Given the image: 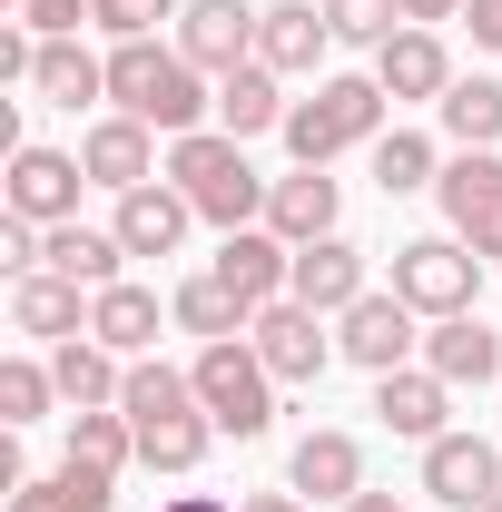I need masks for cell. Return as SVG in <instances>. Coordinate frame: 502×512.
<instances>
[{
    "instance_id": "cell-1",
    "label": "cell",
    "mask_w": 502,
    "mask_h": 512,
    "mask_svg": "<svg viewBox=\"0 0 502 512\" xmlns=\"http://www.w3.org/2000/svg\"><path fill=\"white\" fill-rule=\"evenodd\" d=\"M109 109H128V119H148L158 138H188V128L217 119V89H207V69L168 40H119L109 50Z\"/></svg>"
},
{
    "instance_id": "cell-2",
    "label": "cell",
    "mask_w": 502,
    "mask_h": 512,
    "mask_svg": "<svg viewBox=\"0 0 502 512\" xmlns=\"http://www.w3.org/2000/svg\"><path fill=\"white\" fill-rule=\"evenodd\" d=\"M168 178L188 188V207L217 227V237L266 227V188H276V178H256V168H247V138H227V128H188V138H168Z\"/></svg>"
},
{
    "instance_id": "cell-3",
    "label": "cell",
    "mask_w": 502,
    "mask_h": 512,
    "mask_svg": "<svg viewBox=\"0 0 502 512\" xmlns=\"http://www.w3.org/2000/svg\"><path fill=\"white\" fill-rule=\"evenodd\" d=\"M384 109H394V99H384L375 69H365V79H315V99H296L276 138H286L296 168H335L345 148H375L384 138Z\"/></svg>"
},
{
    "instance_id": "cell-4",
    "label": "cell",
    "mask_w": 502,
    "mask_h": 512,
    "mask_svg": "<svg viewBox=\"0 0 502 512\" xmlns=\"http://www.w3.org/2000/svg\"><path fill=\"white\" fill-rule=\"evenodd\" d=\"M197 404L217 414V434H237L256 444L266 424H276V375H266V355H256L247 335H227V345H197Z\"/></svg>"
},
{
    "instance_id": "cell-5",
    "label": "cell",
    "mask_w": 502,
    "mask_h": 512,
    "mask_svg": "<svg viewBox=\"0 0 502 512\" xmlns=\"http://www.w3.org/2000/svg\"><path fill=\"white\" fill-rule=\"evenodd\" d=\"M394 296L424 325L473 316V306H483V256L463 247V237H404V247H394Z\"/></svg>"
},
{
    "instance_id": "cell-6",
    "label": "cell",
    "mask_w": 502,
    "mask_h": 512,
    "mask_svg": "<svg viewBox=\"0 0 502 512\" xmlns=\"http://www.w3.org/2000/svg\"><path fill=\"white\" fill-rule=\"evenodd\" d=\"M335 355L365 365V375H404V365H424V316H414L394 286H375V296H355V306L335 316Z\"/></svg>"
},
{
    "instance_id": "cell-7",
    "label": "cell",
    "mask_w": 502,
    "mask_h": 512,
    "mask_svg": "<svg viewBox=\"0 0 502 512\" xmlns=\"http://www.w3.org/2000/svg\"><path fill=\"white\" fill-rule=\"evenodd\" d=\"M434 197H443V237H463L473 256H502V158L493 148H453Z\"/></svg>"
},
{
    "instance_id": "cell-8",
    "label": "cell",
    "mask_w": 502,
    "mask_h": 512,
    "mask_svg": "<svg viewBox=\"0 0 502 512\" xmlns=\"http://www.w3.org/2000/svg\"><path fill=\"white\" fill-rule=\"evenodd\" d=\"M79 188H89V168H79L69 148L20 138V148H10V178H0V207L30 217V227H69V217H79Z\"/></svg>"
},
{
    "instance_id": "cell-9",
    "label": "cell",
    "mask_w": 502,
    "mask_h": 512,
    "mask_svg": "<svg viewBox=\"0 0 502 512\" xmlns=\"http://www.w3.org/2000/svg\"><path fill=\"white\" fill-rule=\"evenodd\" d=\"M335 316H315V306H296V296H276V306H256L247 345L266 355V375L276 384H325V365H335V335H325Z\"/></svg>"
},
{
    "instance_id": "cell-10",
    "label": "cell",
    "mask_w": 502,
    "mask_h": 512,
    "mask_svg": "<svg viewBox=\"0 0 502 512\" xmlns=\"http://www.w3.org/2000/svg\"><path fill=\"white\" fill-rule=\"evenodd\" d=\"M79 168H89V188H109V197L148 188V178H158V128L128 119V109L89 119V128H79Z\"/></svg>"
},
{
    "instance_id": "cell-11",
    "label": "cell",
    "mask_w": 502,
    "mask_h": 512,
    "mask_svg": "<svg viewBox=\"0 0 502 512\" xmlns=\"http://www.w3.org/2000/svg\"><path fill=\"white\" fill-rule=\"evenodd\" d=\"M424 493H434L443 512H493L502 453L483 444V434H434V444H424Z\"/></svg>"
},
{
    "instance_id": "cell-12",
    "label": "cell",
    "mask_w": 502,
    "mask_h": 512,
    "mask_svg": "<svg viewBox=\"0 0 502 512\" xmlns=\"http://www.w3.org/2000/svg\"><path fill=\"white\" fill-rule=\"evenodd\" d=\"M286 296H296V306H315V316H345L355 296H375L365 247H355V237H315V247H296V266H286Z\"/></svg>"
},
{
    "instance_id": "cell-13",
    "label": "cell",
    "mask_w": 502,
    "mask_h": 512,
    "mask_svg": "<svg viewBox=\"0 0 502 512\" xmlns=\"http://www.w3.org/2000/svg\"><path fill=\"white\" fill-rule=\"evenodd\" d=\"M256 20H266V10H247V0H188V10H178V50H188L207 79H227V69L256 60Z\"/></svg>"
},
{
    "instance_id": "cell-14",
    "label": "cell",
    "mask_w": 502,
    "mask_h": 512,
    "mask_svg": "<svg viewBox=\"0 0 502 512\" xmlns=\"http://www.w3.org/2000/svg\"><path fill=\"white\" fill-rule=\"evenodd\" d=\"M158 325H178V316H168V306H158V286H138V276H119V286H99V296H89V335H99L119 365L158 355Z\"/></svg>"
},
{
    "instance_id": "cell-15",
    "label": "cell",
    "mask_w": 502,
    "mask_h": 512,
    "mask_svg": "<svg viewBox=\"0 0 502 512\" xmlns=\"http://www.w3.org/2000/svg\"><path fill=\"white\" fill-rule=\"evenodd\" d=\"M109 227H119L128 256H178V247H188V227H197V207H188L178 178H148V188L119 197V217H109Z\"/></svg>"
},
{
    "instance_id": "cell-16",
    "label": "cell",
    "mask_w": 502,
    "mask_h": 512,
    "mask_svg": "<svg viewBox=\"0 0 502 512\" xmlns=\"http://www.w3.org/2000/svg\"><path fill=\"white\" fill-rule=\"evenodd\" d=\"M286 493H315V503H355V493H365V444H355V434H335V424L296 434V453H286Z\"/></svg>"
},
{
    "instance_id": "cell-17",
    "label": "cell",
    "mask_w": 502,
    "mask_h": 512,
    "mask_svg": "<svg viewBox=\"0 0 502 512\" xmlns=\"http://www.w3.org/2000/svg\"><path fill=\"white\" fill-rule=\"evenodd\" d=\"M443 414H453V384H443L434 365L375 375V424H384V434H404V444H434V434H453Z\"/></svg>"
},
{
    "instance_id": "cell-18",
    "label": "cell",
    "mask_w": 502,
    "mask_h": 512,
    "mask_svg": "<svg viewBox=\"0 0 502 512\" xmlns=\"http://www.w3.org/2000/svg\"><path fill=\"white\" fill-rule=\"evenodd\" d=\"M286 266H296V247L276 237V227H237V237H217V286H237L247 306H276L286 296Z\"/></svg>"
},
{
    "instance_id": "cell-19",
    "label": "cell",
    "mask_w": 502,
    "mask_h": 512,
    "mask_svg": "<svg viewBox=\"0 0 502 512\" xmlns=\"http://www.w3.org/2000/svg\"><path fill=\"white\" fill-rule=\"evenodd\" d=\"M325 50H335V30H325V0H276V10L256 20V60L276 69V79H306Z\"/></svg>"
},
{
    "instance_id": "cell-20",
    "label": "cell",
    "mask_w": 502,
    "mask_h": 512,
    "mask_svg": "<svg viewBox=\"0 0 502 512\" xmlns=\"http://www.w3.org/2000/svg\"><path fill=\"white\" fill-rule=\"evenodd\" d=\"M335 217H345V188H335L325 168H296V178H276V188H266V227H276L286 247L335 237Z\"/></svg>"
},
{
    "instance_id": "cell-21",
    "label": "cell",
    "mask_w": 502,
    "mask_h": 512,
    "mask_svg": "<svg viewBox=\"0 0 502 512\" xmlns=\"http://www.w3.org/2000/svg\"><path fill=\"white\" fill-rule=\"evenodd\" d=\"M10 325L20 335H40V345H69V335H89V286H69V276H20L10 286Z\"/></svg>"
},
{
    "instance_id": "cell-22",
    "label": "cell",
    "mask_w": 502,
    "mask_h": 512,
    "mask_svg": "<svg viewBox=\"0 0 502 512\" xmlns=\"http://www.w3.org/2000/svg\"><path fill=\"white\" fill-rule=\"evenodd\" d=\"M375 79H384V99H443V89H453V50H443L434 30L404 20V30L375 50Z\"/></svg>"
},
{
    "instance_id": "cell-23",
    "label": "cell",
    "mask_w": 502,
    "mask_h": 512,
    "mask_svg": "<svg viewBox=\"0 0 502 512\" xmlns=\"http://www.w3.org/2000/svg\"><path fill=\"white\" fill-rule=\"evenodd\" d=\"M424 365H434L453 394H463V384H493L502 375V335L483 316H443V325H424Z\"/></svg>"
},
{
    "instance_id": "cell-24",
    "label": "cell",
    "mask_w": 502,
    "mask_h": 512,
    "mask_svg": "<svg viewBox=\"0 0 502 512\" xmlns=\"http://www.w3.org/2000/svg\"><path fill=\"white\" fill-rule=\"evenodd\" d=\"M286 109H296V99H286V79L266 60L217 79V128H227V138H266V128H286Z\"/></svg>"
},
{
    "instance_id": "cell-25",
    "label": "cell",
    "mask_w": 502,
    "mask_h": 512,
    "mask_svg": "<svg viewBox=\"0 0 502 512\" xmlns=\"http://www.w3.org/2000/svg\"><path fill=\"white\" fill-rule=\"evenodd\" d=\"M207 444H217V414H207V404H178V414H148V424H138V463H148V473H178V483L207 463Z\"/></svg>"
},
{
    "instance_id": "cell-26",
    "label": "cell",
    "mask_w": 502,
    "mask_h": 512,
    "mask_svg": "<svg viewBox=\"0 0 502 512\" xmlns=\"http://www.w3.org/2000/svg\"><path fill=\"white\" fill-rule=\"evenodd\" d=\"M50 375H60V404H69V414H99V404H119L128 365L99 345V335H69V345H50Z\"/></svg>"
},
{
    "instance_id": "cell-27",
    "label": "cell",
    "mask_w": 502,
    "mask_h": 512,
    "mask_svg": "<svg viewBox=\"0 0 502 512\" xmlns=\"http://www.w3.org/2000/svg\"><path fill=\"white\" fill-rule=\"evenodd\" d=\"M50 276L89 286V296H99V286H119V276H128L119 227H79V217H69V227H50Z\"/></svg>"
},
{
    "instance_id": "cell-28",
    "label": "cell",
    "mask_w": 502,
    "mask_h": 512,
    "mask_svg": "<svg viewBox=\"0 0 502 512\" xmlns=\"http://www.w3.org/2000/svg\"><path fill=\"white\" fill-rule=\"evenodd\" d=\"M30 89H40L50 109H89V99H109V60H99V50H79V40H40Z\"/></svg>"
},
{
    "instance_id": "cell-29",
    "label": "cell",
    "mask_w": 502,
    "mask_h": 512,
    "mask_svg": "<svg viewBox=\"0 0 502 512\" xmlns=\"http://www.w3.org/2000/svg\"><path fill=\"white\" fill-rule=\"evenodd\" d=\"M168 316H178V335H197V345H227V335L256 325V306L237 296V286H217V276H188V286L168 296Z\"/></svg>"
},
{
    "instance_id": "cell-30",
    "label": "cell",
    "mask_w": 502,
    "mask_h": 512,
    "mask_svg": "<svg viewBox=\"0 0 502 512\" xmlns=\"http://www.w3.org/2000/svg\"><path fill=\"white\" fill-rule=\"evenodd\" d=\"M434 119L453 148H502V79H453L434 99Z\"/></svg>"
},
{
    "instance_id": "cell-31",
    "label": "cell",
    "mask_w": 502,
    "mask_h": 512,
    "mask_svg": "<svg viewBox=\"0 0 502 512\" xmlns=\"http://www.w3.org/2000/svg\"><path fill=\"white\" fill-rule=\"evenodd\" d=\"M434 178H443V158H434L424 128H384L375 138V188L384 197H414V188H434Z\"/></svg>"
},
{
    "instance_id": "cell-32",
    "label": "cell",
    "mask_w": 502,
    "mask_h": 512,
    "mask_svg": "<svg viewBox=\"0 0 502 512\" xmlns=\"http://www.w3.org/2000/svg\"><path fill=\"white\" fill-rule=\"evenodd\" d=\"M325 30H335L345 50H384V40L404 30V0H325Z\"/></svg>"
},
{
    "instance_id": "cell-33",
    "label": "cell",
    "mask_w": 502,
    "mask_h": 512,
    "mask_svg": "<svg viewBox=\"0 0 502 512\" xmlns=\"http://www.w3.org/2000/svg\"><path fill=\"white\" fill-rule=\"evenodd\" d=\"M50 394H60V375H50V365L10 355V365H0V424H10V434H20V424H40V414H50Z\"/></svg>"
},
{
    "instance_id": "cell-34",
    "label": "cell",
    "mask_w": 502,
    "mask_h": 512,
    "mask_svg": "<svg viewBox=\"0 0 502 512\" xmlns=\"http://www.w3.org/2000/svg\"><path fill=\"white\" fill-rule=\"evenodd\" d=\"M158 20H168V0H89V30H109V50L119 40H158Z\"/></svg>"
},
{
    "instance_id": "cell-35",
    "label": "cell",
    "mask_w": 502,
    "mask_h": 512,
    "mask_svg": "<svg viewBox=\"0 0 502 512\" xmlns=\"http://www.w3.org/2000/svg\"><path fill=\"white\" fill-rule=\"evenodd\" d=\"M20 30H40V40H79V30H89V0H20Z\"/></svg>"
},
{
    "instance_id": "cell-36",
    "label": "cell",
    "mask_w": 502,
    "mask_h": 512,
    "mask_svg": "<svg viewBox=\"0 0 502 512\" xmlns=\"http://www.w3.org/2000/svg\"><path fill=\"white\" fill-rule=\"evenodd\" d=\"M10 512H79V493H69V473H50V483H20Z\"/></svg>"
},
{
    "instance_id": "cell-37",
    "label": "cell",
    "mask_w": 502,
    "mask_h": 512,
    "mask_svg": "<svg viewBox=\"0 0 502 512\" xmlns=\"http://www.w3.org/2000/svg\"><path fill=\"white\" fill-rule=\"evenodd\" d=\"M463 20H473V50H502V0H463Z\"/></svg>"
},
{
    "instance_id": "cell-38",
    "label": "cell",
    "mask_w": 502,
    "mask_h": 512,
    "mask_svg": "<svg viewBox=\"0 0 502 512\" xmlns=\"http://www.w3.org/2000/svg\"><path fill=\"white\" fill-rule=\"evenodd\" d=\"M404 20H414V30H434V20H463V0H404Z\"/></svg>"
},
{
    "instance_id": "cell-39",
    "label": "cell",
    "mask_w": 502,
    "mask_h": 512,
    "mask_svg": "<svg viewBox=\"0 0 502 512\" xmlns=\"http://www.w3.org/2000/svg\"><path fill=\"white\" fill-rule=\"evenodd\" d=\"M335 512H404V493H375V483H365L355 503H335Z\"/></svg>"
},
{
    "instance_id": "cell-40",
    "label": "cell",
    "mask_w": 502,
    "mask_h": 512,
    "mask_svg": "<svg viewBox=\"0 0 502 512\" xmlns=\"http://www.w3.org/2000/svg\"><path fill=\"white\" fill-rule=\"evenodd\" d=\"M237 512H306V493H247Z\"/></svg>"
},
{
    "instance_id": "cell-41",
    "label": "cell",
    "mask_w": 502,
    "mask_h": 512,
    "mask_svg": "<svg viewBox=\"0 0 502 512\" xmlns=\"http://www.w3.org/2000/svg\"><path fill=\"white\" fill-rule=\"evenodd\" d=\"M158 512H227L217 493H178V503H158Z\"/></svg>"
},
{
    "instance_id": "cell-42",
    "label": "cell",
    "mask_w": 502,
    "mask_h": 512,
    "mask_svg": "<svg viewBox=\"0 0 502 512\" xmlns=\"http://www.w3.org/2000/svg\"><path fill=\"white\" fill-rule=\"evenodd\" d=\"M493 512H502V493H493Z\"/></svg>"
}]
</instances>
